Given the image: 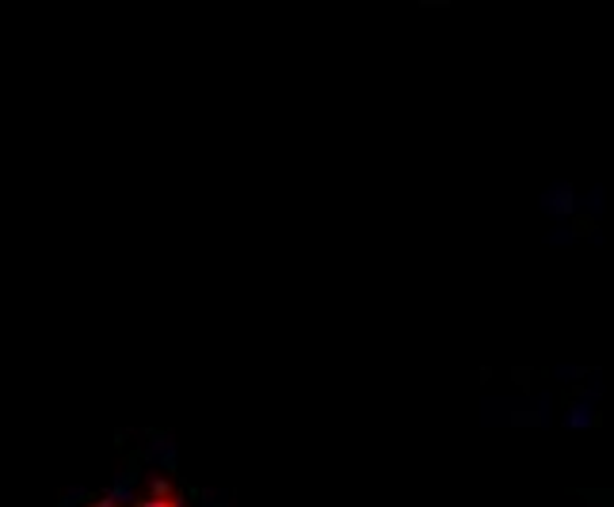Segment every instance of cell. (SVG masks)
<instances>
[{
    "mask_svg": "<svg viewBox=\"0 0 614 507\" xmlns=\"http://www.w3.org/2000/svg\"><path fill=\"white\" fill-rule=\"evenodd\" d=\"M580 195H584V191L576 188L573 180H553L550 188L538 195V214H542V218H550V229L565 226V221L580 211Z\"/></svg>",
    "mask_w": 614,
    "mask_h": 507,
    "instance_id": "obj_3",
    "label": "cell"
},
{
    "mask_svg": "<svg viewBox=\"0 0 614 507\" xmlns=\"http://www.w3.org/2000/svg\"><path fill=\"white\" fill-rule=\"evenodd\" d=\"M485 423H508V428H530V431H550L557 423V408H553V393L542 390L535 397L519 401H492L485 405Z\"/></svg>",
    "mask_w": 614,
    "mask_h": 507,
    "instance_id": "obj_2",
    "label": "cell"
},
{
    "mask_svg": "<svg viewBox=\"0 0 614 507\" xmlns=\"http://www.w3.org/2000/svg\"><path fill=\"white\" fill-rule=\"evenodd\" d=\"M606 206H611V191H606L603 183H596V188L580 195V211H576L565 226H553L550 233L542 237V244L553 252H565V249H576V244H584V241H596L599 229H603Z\"/></svg>",
    "mask_w": 614,
    "mask_h": 507,
    "instance_id": "obj_1",
    "label": "cell"
},
{
    "mask_svg": "<svg viewBox=\"0 0 614 507\" xmlns=\"http://www.w3.org/2000/svg\"><path fill=\"white\" fill-rule=\"evenodd\" d=\"M603 397H606V393H596V397L580 401V405H573L568 413H561L557 428H565V431H603V423H606Z\"/></svg>",
    "mask_w": 614,
    "mask_h": 507,
    "instance_id": "obj_4",
    "label": "cell"
},
{
    "mask_svg": "<svg viewBox=\"0 0 614 507\" xmlns=\"http://www.w3.org/2000/svg\"><path fill=\"white\" fill-rule=\"evenodd\" d=\"M538 375L546 378V382H591V378H603L606 367L603 363H557V367H542Z\"/></svg>",
    "mask_w": 614,
    "mask_h": 507,
    "instance_id": "obj_5",
    "label": "cell"
},
{
    "mask_svg": "<svg viewBox=\"0 0 614 507\" xmlns=\"http://www.w3.org/2000/svg\"><path fill=\"white\" fill-rule=\"evenodd\" d=\"M565 496H576L580 507H614V484H568Z\"/></svg>",
    "mask_w": 614,
    "mask_h": 507,
    "instance_id": "obj_6",
    "label": "cell"
},
{
    "mask_svg": "<svg viewBox=\"0 0 614 507\" xmlns=\"http://www.w3.org/2000/svg\"><path fill=\"white\" fill-rule=\"evenodd\" d=\"M535 375H538V370L530 367V363H515V367H512V382H515V390H519L523 397H535Z\"/></svg>",
    "mask_w": 614,
    "mask_h": 507,
    "instance_id": "obj_7",
    "label": "cell"
}]
</instances>
